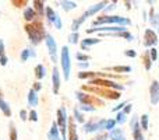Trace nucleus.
Masks as SVG:
<instances>
[{
	"mask_svg": "<svg viewBox=\"0 0 159 140\" xmlns=\"http://www.w3.org/2000/svg\"><path fill=\"white\" fill-rule=\"evenodd\" d=\"M25 31H27L30 41L32 45H38L39 42L43 39V36H46L43 30V25L41 21H34L32 24H27L25 25Z\"/></svg>",
	"mask_w": 159,
	"mask_h": 140,
	"instance_id": "f257e3e1",
	"label": "nucleus"
},
{
	"mask_svg": "<svg viewBox=\"0 0 159 140\" xmlns=\"http://www.w3.org/2000/svg\"><path fill=\"white\" fill-rule=\"evenodd\" d=\"M102 24H116L117 27H127L131 25V20L121 16H101L92 22L93 27H101Z\"/></svg>",
	"mask_w": 159,
	"mask_h": 140,
	"instance_id": "f03ea898",
	"label": "nucleus"
},
{
	"mask_svg": "<svg viewBox=\"0 0 159 140\" xmlns=\"http://www.w3.org/2000/svg\"><path fill=\"white\" fill-rule=\"evenodd\" d=\"M60 65H61V70H63V79L67 81V80L70 79V73H71V59H70V49H69V46H63V48H61Z\"/></svg>",
	"mask_w": 159,
	"mask_h": 140,
	"instance_id": "7ed1b4c3",
	"label": "nucleus"
},
{
	"mask_svg": "<svg viewBox=\"0 0 159 140\" xmlns=\"http://www.w3.org/2000/svg\"><path fill=\"white\" fill-rule=\"evenodd\" d=\"M107 119H91L87 123H84V132L85 133H96L99 130H105V125H106Z\"/></svg>",
	"mask_w": 159,
	"mask_h": 140,
	"instance_id": "20e7f679",
	"label": "nucleus"
},
{
	"mask_svg": "<svg viewBox=\"0 0 159 140\" xmlns=\"http://www.w3.org/2000/svg\"><path fill=\"white\" fill-rule=\"evenodd\" d=\"M57 126L60 129L61 135H66L67 132V126H69V116H67V111L64 107H61L60 109L57 111Z\"/></svg>",
	"mask_w": 159,
	"mask_h": 140,
	"instance_id": "39448f33",
	"label": "nucleus"
},
{
	"mask_svg": "<svg viewBox=\"0 0 159 140\" xmlns=\"http://www.w3.org/2000/svg\"><path fill=\"white\" fill-rule=\"evenodd\" d=\"M45 42H46V46H48V51H49L50 59H52L53 63H56V62H57V44H56L53 35L46 34V36H45Z\"/></svg>",
	"mask_w": 159,
	"mask_h": 140,
	"instance_id": "423d86ee",
	"label": "nucleus"
},
{
	"mask_svg": "<svg viewBox=\"0 0 159 140\" xmlns=\"http://www.w3.org/2000/svg\"><path fill=\"white\" fill-rule=\"evenodd\" d=\"M130 129L133 133V139L134 140H144L143 132H141V126H140V118L138 116H133L130 121Z\"/></svg>",
	"mask_w": 159,
	"mask_h": 140,
	"instance_id": "0eeeda50",
	"label": "nucleus"
},
{
	"mask_svg": "<svg viewBox=\"0 0 159 140\" xmlns=\"http://www.w3.org/2000/svg\"><path fill=\"white\" fill-rule=\"evenodd\" d=\"M109 4L107 2H99V3H95V4H92V6H89L88 7V10L87 11H84V13L81 14L82 17H84L85 20L88 18V17H91V16H95L96 13H99V11H102V10H105V7Z\"/></svg>",
	"mask_w": 159,
	"mask_h": 140,
	"instance_id": "6e6552de",
	"label": "nucleus"
},
{
	"mask_svg": "<svg viewBox=\"0 0 159 140\" xmlns=\"http://www.w3.org/2000/svg\"><path fill=\"white\" fill-rule=\"evenodd\" d=\"M158 44V35H157V32L155 31H152V30H145V32H144V46H147V48H154L155 45Z\"/></svg>",
	"mask_w": 159,
	"mask_h": 140,
	"instance_id": "1a4fd4ad",
	"label": "nucleus"
},
{
	"mask_svg": "<svg viewBox=\"0 0 159 140\" xmlns=\"http://www.w3.org/2000/svg\"><path fill=\"white\" fill-rule=\"evenodd\" d=\"M149 97H151V104L158 105L159 104V81L154 80L149 87Z\"/></svg>",
	"mask_w": 159,
	"mask_h": 140,
	"instance_id": "9d476101",
	"label": "nucleus"
},
{
	"mask_svg": "<svg viewBox=\"0 0 159 140\" xmlns=\"http://www.w3.org/2000/svg\"><path fill=\"white\" fill-rule=\"evenodd\" d=\"M59 88H60V71L57 67H53L52 70V90L53 94H59Z\"/></svg>",
	"mask_w": 159,
	"mask_h": 140,
	"instance_id": "9b49d317",
	"label": "nucleus"
},
{
	"mask_svg": "<svg viewBox=\"0 0 159 140\" xmlns=\"http://www.w3.org/2000/svg\"><path fill=\"white\" fill-rule=\"evenodd\" d=\"M89 84H99V85H105V87H112V88H116V90L121 91L123 90V85H119L113 81H103V80H99V79H93V80H89Z\"/></svg>",
	"mask_w": 159,
	"mask_h": 140,
	"instance_id": "f8f14e48",
	"label": "nucleus"
},
{
	"mask_svg": "<svg viewBox=\"0 0 159 140\" xmlns=\"http://www.w3.org/2000/svg\"><path fill=\"white\" fill-rule=\"evenodd\" d=\"M48 140H60V133H59L57 122H53L50 126L49 132H48Z\"/></svg>",
	"mask_w": 159,
	"mask_h": 140,
	"instance_id": "ddd939ff",
	"label": "nucleus"
},
{
	"mask_svg": "<svg viewBox=\"0 0 159 140\" xmlns=\"http://www.w3.org/2000/svg\"><path fill=\"white\" fill-rule=\"evenodd\" d=\"M69 138L70 140H78V135H77V128H75L74 123V118H69Z\"/></svg>",
	"mask_w": 159,
	"mask_h": 140,
	"instance_id": "4468645a",
	"label": "nucleus"
},
{
	"mask_svg": "<svg viewBox=\"0 0 159 140\" xmlns=\"http://www.w3.org/2000/svg\"><path fill=\"white\" fill-rule=\"evenodd\" d=\"M27 101H28V105H30V107H32V108L38 107V102H39L38 93H36V91H34L32 88H31V90H30V93H28Z\"/></svg>",
	"mask_w": 159,
	"mask_h": 140,
	"instance_id": "2eb2a0df",
	"label": "nucleus"
},
{
	"mask_svg": "<svg viewBox=\"0 0 159 140\" xmlns=\"http://www.w3.org/2000/svg\"><path fill=\"white\" fill-rule=\"evenodd\" d=\"M75 98L78 99L80 104H84V105H92V98H91L88 94L81 93V91H77L75 93Z\"/></svg>",
	"mask_w": 159,
	"mask_h": 140,
	"instance_id": "dca6fc26",
	"label": "nucleus"
},
{
	"mask_svg": "<svg viewBox=\"0 0 159 140\" xmlns=\"http://www.w3.org/2000/svg\"><path fill=\"white\" fill-rule=\"evenodd\" d=\"M101 42V39L99 38H87V39H82L81 41V48L84 51H89V48L92 46V45H96Z\"/></svg>",
	"mask_w": 159,
	"mask_h": 140,
	"instance_id": "f3484780",
	"label": "nucleus"
},
{
	"mask_svg": "<svg viewBox=\"0 0 159 140\" xmlns=\"http://www.w3.org/2000/svg\"><path fill=\"white\" fill-rule=\"evenodd\" d=\"M45 14H46V18H48V21H49L50 24H55L56 18H57V16H59V14L56 13V11L53 10L50 6H48V7L45 8Z\"/></svg>",
	"mask_w": 159,
	"mask_h": 140,
	"instance_id": "a211bd4d",
	"label": "nucleus"
},
{
	"mask_svg": "<svg viewBox=\"0 0 159 140\" xmlns=\"http://www.w3.org/2000/svg\"><path fill=\"white\" fill-rule=\"evenodd\" d=\"M149 21H151L152 27H154L155 30H157L158 32H159V14L155 13L154 7H152L151 11H149Z\"/></svg>",
	"mask_w": 159,
	"mask_h": 140,
	"instance_id": "6ab92c4d",
	"label": "nucleus"
},
{
	"mask_svg": "<svg viewBox=\"0 0 159 140\" xmlns=\"http://www.w3.org/2000/svg\"><path fill=\"white\" fill-rule=\"evenodd\" d=\"M60 7L63 8L64 11H71V10H74V8H77V3L70 2V0H63V2H60Z\"/></svg>",
	"mask_w": 159,
	"mask_h": 140,
	"instance_id": "aec40b11",
	"label": "nucleus"
},
{
	"mask_svg": "<svg viewBox=\"0 0 159 140\" xmlns=\"http://www.w3.org/2000/svg\"><path fill=\"white\" fill-rule=\"evenodd\" d=\"M35 17H36L35 8H34V7H30V6H28V7L24 10V18L27 20V21H32Z\"/></svg>",
	"mask_w": 159,
	"mask_h": 140,
	"instance_id": "412c9836",
	"label": "nucleus"
},
{
	"mask_svg": "<svg viewBox=\"0 0 159 140\" xmlns=\"http://www.w3.org/2000/svg\"><path fill=\"white\" fill-rule=\"evenodd\" d=\"M45 76H46V69H45V66L42 63L36 65L35 66V77L39 80H42Z\"/></svg>",
	"mask_w": 159,
	"mask_h": 140,
	"instance_id": "4be33fe9",
	"label": "nucleus"
},
{
	"mask_svg": "<svg viewBox=\"0 0 159 140\" xmlns=\"http://www.w3.org/2000/svg\"><path fill=\"white\" fill-rule=\"evenodd\" d=\"M0 109H2V112L4 113L6 116H11V109H10V105L7 104V102L4 101V99L0 98Z\"/></svg>",
	"mask_w": 159,
	"mask_h": 140,
	"instance_id": "5701e85b",
	"label": "nucleus"
},
{
	"mask_svg": "<svg viewBox=\"0 0 159 140\" xmlns=\"http://www.w3.org/2000/svg\"><path fill=\"white\" fill-rule=\"evenodd\" d=\"M109 138L117 140V139H120V138H124V133H123V130H121V129H117V128H115L112 132H109Z\"/></svg>",
	"mask_w": 159,
	"mask_h": 140,
	"instance_id": "b1692460",
	"label": "nucleus"
},
{
	"mask_svg": "<svg viewBox=\"0 0 159 140\" xmlns=\"http://www.w3.org/2000/svg\"><path fill=\"white\" fill-rule=\"evenodd\" d=\"M143 59H144V66H145V70H151V67H152V60H151V56H149V51L144 53V55H143Z\"/></svg>",
	"mask_w": 159,
	"mask_h": 140,
	"instance_id": "393cba45",
	"label": "nucleus"
},
{
	"mask_svg": "<svg viewBox=\"0 0 159 140\" xmlns=\"http://www.w3.org/2000/svg\"><path fill=\"white\" fill-rule=\"evenodd\" d=\"M148 125H149V116L147 113H144L140 119V126L143 130H148Z\"/></svg>",
	"mask_w": 159,
	"mask_h": 140,
	"instance_id": "a878e982",
	"label": "nucleus"
},
{
	"mask_svg": "<svg viewBox=\"0 0 159 140\" xmlns=\"http://www.w3.org/2000/svg\"><path fill=\"white\" fill-rule=\"evenodd\" d=\"M73 115H74L73 118H74L77 122H80V123H84V121H85L84 115H82V112L78 109V108H74V111H73Z\"/></svg>",
	"mask_w": 159,
	"mask_h": 140,
	"instance_id": "bb28decb",
	"label": "nucleus"
},
{
	"mask_svg": "<svg viewBox=\"0 0 159 140\" xmlns=\"http://www.w3.org/2000/svg\"><path fill=\"white\" fill-rule=\"evenodd\" d=\"M78 109L81 111V112H95L96 108L93 107V105H84V104H80L78 105Z\"/></svg>",
	"mask_w": 159,
	"mask_h": 140,
	"instance_id": "cd10ccee",
	"label": "nucleus"
},
{
	"mask_svg": "<svg viewBox=\"0 0 159 140\" xmlns=\"http://www.w3.org/2000/svg\"><path fill=\"white\" fill-rule=\"evenodd\" d=\"M126 121H127V115H126V113H124L123 111L117 112V115H116V123L123 125V123H126Z\"/></svg>",
	"mask_w": 159,
	"mask_h": 140,
	"instance_id": "c85d7f7f",
	"label": "nucleus"
},
{
	"mask_svg": "<svg viewBox=\"0 0 159 140\" xmlns=\"http://www.w3.org/2000/svg\"><path fill=\"white\" fill-rule=\"evenodd\" d=\"M34 6H35V11L36 13H39V14H43V6H45V3L43 2H39V0H35V2H34Z\"/></svg>",
	"mask_w": 159,
	"mask_h": 140,
	"instance_id": "c756f323",
	"label": "nucleus"
},
{
	"mask_svg": "<svg viewBox=\"0 0 159 140\" xmlns=\"http://www.w3.org/2000/svg\"><path fill=\"white\" fill-rule=\"evenodd\" d=\"M115 128H116V119H107L106 125H105V130H107V132H112Z\"/></svg>",
	"mask_w": 159,
	"mask_h": 140,
	"instance_id": "7c9ffc66",
	"label": "nucleus"
},
{
	"mask_svg": "<svg viewBox=\"0 0 159 140\" xmlns=\"http://www.w3.org/2000/svg\"><path fill=\"white\" fill-rule=\"evenodd\" d=\"M110 70H113V71H124V73H129V71H131V67H130V66H113V67H110Z\"/></svg>",
	"mask_w": 159,
	"mask_h": 140,
	"instance_id": "2f4dec72",
	"label": "nucleus"
},
{
	"mask_svg": "<svg viewBox=\"0 0 159 140\" xmlns=\"http://www.w3.org/2000/svg\"><path fill=\"white\" fill-rule=\"evenodd\" d=\"M67 39H69V42L70 44H73V45L78 44V32H71Z\"/></svg>",
	"mask_w": 159,
	"mask_h": 140,
	"instance_id": "473e14b6",
	"label": "nucleus"
},
{
	"mask_svg": "<svg viewBox=\"0 0 159 140\" xmlns=\"http://www.w3.org/2000/svg\"><path fill=\"white\" fill-rule=\"evenodd\" d=\"M30 58H31V55H30V48H25V49L21 52V62H27Z\"/></svg>",
	"mask_w": 159,
	"mask_h": 140,
	"instance_id": "72a5a7b5",
	"label": "nucleus"
},
{
	"mask_svg": "<svg viewBox=\"0 0 159 140\" xmlns=\"http://www.w3.org/2000/svg\"><path fill=\"white\" fill-rule=\"evenodd\" d=\"M96 73H93V71H81V73L78 74L80 79H88V77H95Z\"/></svg>",
	"mask_w": 159,
	"mask_h": 140,
	"instance_id": "f704fd0d",
	"label": "nucleus"
},
{
	"mask_svg": "<svg viewBox=\"0 0 159 140\" xmlns=\"http://www.w3.org/2000/svg\"><path fill=\"white\" fill-rule=\"evenodd\" d=\"M28 119H30L31 122H38V112H36L35 109L30 111V113H28Z\"/></svg>",
	"mask_w": 159,
	"mask_h": 140,
	"instance_id": "c9c22d12",
	"label": "nucleus"
},
{
	"mask_svg": "<svg viewBox=\"0 0 159 140\" xmlns=\"http://www.w3.org/2000/svg\"><path fill=\"white\" fill-rule=\"evenodd\" d=\"M115 36H123V38H126L127 41H134V35L127 32V31H124V32H121V34H117V35H115Z\"/></svg>",
	"mask_w": 159,
	"mask_h": 140,
	"instance_id": "e433bc0d",
	"label": "nucleus"
},
{
	"mask_svg": "<svg viewBox=\"0 0 159 140\" xmlns=\"http://www.w3.org/2000/svg\"><path fill=\"white\" fill-rule=\"evenodd\" d=\"M10 140H17V130L14 128V123H10Z\"/></svg>",
	"mask_w": 159,
	"mask_h": 140,
	"instance_id": "4c0bfd02",
	"label": "nucleus"
},
{
	"mask_svg": "<svg viewBox=\"0 0 159 140\" xmlns=\"http://www.w3.org/2000/svg\"><path fill=\"white\" fill-rule=\"evenodd\" d=\"M149 56H151V60L152 62H155L158 59V51H157V48H151L149 49Z\"/></svg>",
	"mask_w": 159,
	"mask_h": 140,
	"instance_id": "58836bf2",
	"label": "nucleus"
},
{
	"mask_svg": "<svg viewBox=\"0 0 159 140\" xmlns=\"http://www.w3.org/2000/svg\"><path fill=\"white\" fill-rule=\"evenodd\" d=\"M126 105H127V102H126V101L120 102V104H119V105H117V107H115V108H113V112H120V111H121V109H123V108H124V107H126Z\"/></svg>",
	"mask_w": 159,
	"mask_h": 140,
	"instance_id": "ea45409f",
	"label": "nucleus"
},
{
	"mask_svg": "<svg viewBox=\"0 0 159 140\" xmlns=\"http://www.w3.org/2000/svg\"><path fill=\"white\" fill-rule=\"evenodd\" d=\"M124 55L129 56V58H135L137 53H135V51H133V49H127V51H124Z\"/></svg>",
	"mask_w": 159,
	"mask_h": 140,
	"instance_id": "a19ab883",
	"label": "nucleus"
},
{
	"mask_svg": "<svg viewBox=\"0 0 159 140\" xmlns=\"http://www.w3.org/2000/svg\"><path fill=\"white\" fill-rule=\"evenodd\" d=\"M55 25L57 30H61V27H63V24H61V18H60V16H57V18H56V21H55Z\"/></svg>",
	"mask_w": 159,
	"mask_h": 140,
	"instance_id": "79ce46f5",
	"label": "nucleus"
},
{
	"mask_svg": "<svg viewBox=\"0 0 159 140\" xmlns=\"http://www.w3.org/2000/svg\"><path fill=\"white\" fill-rule=\"evenodd\" d=\"M20 118H21V121H27L28 119V112L25 109H21L20 111Z\"/></svg>",
	"mask_w": 159,
	"mask_h": 140,
	"instance_id": "37998d69",
	"label": "nucleus"
},
{
	"mask_svg": "<svg viewBox=\"0 0 159 140\" xmlns=\"http://www.w3.org/2000/svg\"><path fill=\"white\" fill-rule=\"evenodd\" d=\"M77 59L78 60H82V62H87V60H89V56L84 55V53H77Z\"/></svg>",
	"mask_w": 159,
	"mask_h": 140,
	"instance_id": "c03bdc74",
	"label": "nucleus"
},
{
	"mask_svg": "<svg viewBox=\"0 0 159 140\" xmlns=\"http://www.w3.org/2000/svg\"><path fill=\"white\" fill-rule=\"evenodd\" d=\"M115 8H116V2H113V3H110V4H107L103 11H110V10H115Z\"/></svg>",
	"mask_w": 159,
	"mask_h": 140,
	"instance_id": "a18cd8bd",
	"label": "nucleus"
},
{
	"mask_svg": "<svg viewBox=\"0 0 159 140\" xmlns=\"http://www.w3.org/2000/svg\"><path fill=\"white\" fill-rule=\"evenodd\" d=\"M131 109H133V105L131 104H127L126 107H124V109H123V112L126 113V115H129L130 112H131Z\"/></svg>",
	"mask_w": 159,
	"mask_h": 140,
	"instance_id": "49530a36",
	"label": "nucleus"
},
{
	"mask_svg": "<svg viewBox=\"0 0 159 140\" xmlns=\"http://www.w3.org/2000/svg\"><path fill=\"white\" fill-rule=\"evenodd\" d=\"M92 140H107V133H102V135H98L95 139Z\"/></svg>",
	"mask_w": 159,
	"mask_h": 140,
	"instance_id": "de8ad7c7",
	"label": "nucleus"
},
{
	"mask_svg": "<svg viewBox=\"0 0 159 140\" xmlns=\"http://www.w3.org/2000/svg\"><path fill=\"white\" fill-rule=\"evenodd\" d=\"M41 88H42L41 83H34V88H32L34 91H36V93H38V91H41Z\"/></svg>",
	"mask_w": 159,
	"mask_h": 140,
	"instance_id": "09e8293b",
	"label": "nucleus"
},
{
	"mask_svg": "<svg viewBox=\"0 0 159 140\" xmlns=\"http://www.w3.org/2000/svg\"><path fill=\"white\" fill-rule=\"evenodd\" d=\"M7 62H8V59L6 58V56H2V58H0V65H2V66H6Z\"/></svg>",
	"mask_w": 159,
	"mask_h": 140,
	"instance_id": "8fccbe9b",
	"label": "nucleus"
},
{
	"mask_svg": "<svg viewBox=\"0 0 159 140\" xmlns=\"http://www.w3.org/2000/svg\"><path fill=\"white\" fill-rule=\"evenodd\" d=\"M3 53H4V44H3V41L0 39V58H2V56H4Z\"/></svg>",
	"mask_w": 159,
	"mask_h": 140,
	"instance_id": "3c124183",
	"label": "nucleus"
},
{
	"mask_svg": "<svg viewBox=\"0 0 159 140\" xmlns=\"http://www.w3.org/2000/svg\"><path fill=\"white\" fill-rule=\"evenodd\" d=\"M13 4L16 6V7H21L22 4H27V2H25V0L24 2H13Z\"/></svg>",
	"mask_w": 159,
	"mask_h": 140,
	"instance_id": "603ef678",
	"label": "nucleus"
},
{
	"mask_svg": "<svg viewBox=\"0 0 159 140\" xmlns=\"http://www.w3.org/2000/svg\"><path fill=\"white\" fill-rule=\"evenodd\" d=\"M88 65H89V63H88V62H85V63H78V66L81 67V69H87Z\"/></svg>",
	"mask_w": 159,
	"mask_h": 140,
	"instance_id": "864d4df0",
	"label": "nucleus"
},
{
	"mask_svg": "<svg viewBox=\"0 0 159 140\" xmlns=\"http://www.w3.org/2000/svg\"><path fill=\"white\" fill-rule=\"evenodd\" d=\"M110 140H115V139H110Z\"/></svg>",
	"mask_w": 159,
	"mask_h": 140,
	"instance_id": "5fc2aeb1",
	"label": "nucleus"
},
{
	"mask_svg": "<svg viewBox=\"0 0 159 140\" xmlns=\"http://www.w3.org/2000/svg\"><path fill=\"white\" fill-rule=\"evenodd\" d=\"M60 140H61V139H60Z\"/></svg>",
	"mask_w": 159,
	"mask_h": 140,
	"instance_id": "6e6d98bb",
	"label": "nucleus"
}]
</instances>
